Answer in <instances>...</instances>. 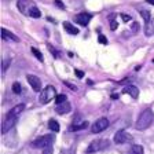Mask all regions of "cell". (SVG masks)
<instances>
[{"instance_id": "4fadbf2b", "label": "cell", "mask_w": 154, "mask_h": 154, "mask_svg": "<svg viewBox=\"0 0 154 154\" xmlns=\"http://www.w3.org/2000/svg\"><path fill=\"white\" fill-rule=\"evenodd\" d=\"M70 110H72V105L69 102L57 105V107H55V112H57L58 114H66V113H69Z\"/></svg>"}, {"instance_id": "d4e9b609", "label": "cell", "mask_w": 154, "mask_h": 154, "mask_svg": "<svg viewBox=\"0 0 154 154\" xmlns=\"http://www.w3.org/2000/svg\"><path fill=\"white\" fill-rule=\"evenodd\" d=\"M48 48H50V51L52 52V55H54L55 58H58V57H59V52H58L57 50H55V48L52 47V45H50V44H48Z\"/></svg>"}, {"instance_id": "603a6c76", "label": "cell", "mask_w": 154, "mask_h": 154, "mask_svg": "<svg viewBox=\"0 0 154 154\" xmlns=\"http://www.w3.org/2000/svg\"><path fill=\"white\" fill-rule=\"evenodd\" d=\"M10 63H11V59H10V58H7V59H4V61L2 62V72H6L7 69H8Z\"/></svg>"}, {"instance_id": "44dd1931", "label": "cell", "mask_w": 154, "mask_h": 154, "mask_svg": "<svg viewBox=\"0 0 154 154\" xmlns=\"http://www.w3.org/2000/svg\"><path fill=\"white\" fill-rule=\"evenodd\" d=\"M55 102H57V105H61V103L67 102L66 95H65V94H61V95H58L57 98H55Z\"/></svg>"}, {"instance_id": "cb8c5ba5", "label": "cell", "mask_w": 154, "mask_h": 154, "mask_svg": "<svg viewBox=\"0 0 154 154\" xmlns=\"http://www.w3.org/2000/svg\"><path fill=\"white\" fill-rule=\"evenodd\" d=\"M21 91H22V87H21V84H19V83H14L13 84V92L14 94H21Z\"/></svg>"}, {"instance_id": "ba28073f", "label": "cell", "mask_w": 154, "mask_h": 154, "mask_svg": "<svg viewBox=\"0 0 154 154\" xmlns=\"http://www.w3.org/2000/svg\"><path fill=\"white\" fill-rule=\"evenodd\" d=\"M17 122V117H13V116H7L4 119L3 124H2V134H7L11 128H14V125Z\"/></svg>"}, {"instance_id": "3957f363", "label": "cell", "mask_w": 154, "mask_h": 154, "mask_svg": "<svg viewBox=\"0 0 154 154\" xmlns=\"http://www.w3.org/2000/svg\"><path fill=\"white\" fill-rule=\"evenodd\" d=\"M110 146V142L107 139H96V140H92L91 144L87 147L85 153L87 154H92V153H98V151H102L105 149H107Z\"/></svg>"}, {"instance_id": "7402d4cb", "label": "cell", "mask_w": 154, "mask_h": 154, "mask_svg": "<svg viewBox=\"0 0 154 154\" xmlns=\"http://www.w3.org/2000/svg\"><path fill=\"white\" fill-rule=\"evenodd\" d=\"M140 15H142V18L144 19V22H149V21L151 19L150 11H144V10H142V11H140Z\"/></svg>"}, {"instance_id": "2e32d148", "label": "cell", "mask_w": 154, "mask_h": 154, "mask_svg": "<svg viewBox=\"0 0 154 154\" xmlns=\"http://www.w3.org/2000/svg\"><path fill=\"white\" fill-rule=\"evenodd\" d=\"M88 127V122L87 121H83L80 124V122H77V121H73V124L69 127V131H80V129H84Z\"/></svg>"}, {"instance_id": "9a60e30c", "label": "cell", "mask_w": 154, "mask_h": 154, "mask_svg": "<svg viewBox=\"0 0 154 154\" xmlns=\"http://www.w3.org/2000/svg\"><path fill=\"white\" fill-rule=\"evenodd\" d=\"M144 35L149 36V37L154 35V18H151L149 22H146V25H144Z\"/></svg>"}, {"instance_id": "e0dca14e", "label": "cell", "mask_w": 154, "mask_h": 154, "mask_svg": "<svg viewBox=\"0 0 154 154\" xmlns=\"http://www.w3.org/2000/svg\"><path fill=\"white\" fill-rule=\"evenodd\" d=\"M63 28L66 32H69L70 35H79V29L76 28V26H73L72 23L69 22H63Z\"/></svg>"}, {"instance_id": "4316f807", "label": "cell", "mask_w": 154, "mask_h": 154, "mask_svg": "<svg viewBox=\"0 0 154 154\" xmlns=\"http://www.w3.org/2000/svg\"><path fill=\"white\" fill-rule=\"evenodd\" d=\"M117 28H119V23L116 22V21H112V22H110V29H112V30H116Z\"/></svg>"}, {"instance_id": "ac0fdd59", "label": "cell", "mask_w": 154, "mask_h": 154, "mask_svg": "<svg viewBox=\"0 0 154 154\" xmlns=\"http://www.w3.org/2000/svg\"><path fill=\"white\" fill-rule=\"evenodd\" d=\"M128 154H144V150L140 144H134L128 150Z\"/></svg>"}, {"instance_id": "4dcf8cb0", "label": "cell", "mask_w": 154, "mask_h": 154, "mask_svg": "<svg viewBox=\"0 0 154 154\" xmlns=\"http://www.w3.org/2000/svg\"><path fill=\"white\" fill-rule=\"evenodd\" d=\"M121 18H122V21H124V22H128V21H131V17L127 15V14H121Z\"/></svg>"}, {"instance_id": "1f68e13d", "label": "cell", "mask_w": 154, "mask_h": 154, "mask_svg": "<svg viewBox=\"0 0 154 154\" xmlns=\"http://www.w3.org/2000/svg\"><path fill=\"white\" fill-rule=\"evenodd\" d=\"M65 84H66V85H67V87H70V88H72V90H73V91H77V87H74V85H73V84H70V83H67V81H65Z\"/></svg>"}, {"instance_id": "d6986e66", "label": "cell", "mask_w": 154, "mask_h": 154, "mask_svg": "<svg viewBox=\"0 0 154 154\" xmlns=\"http://www.w3.org/2000/svg\"><path fill=\"white\" fill-rule=\"evenodd\" d=\"M48 128L51 129L52 132H59V129H61V127H59V124H58V121L57 120H50L48 121Z\"/></svg>"}, {"instance_id": "d6a6232c", "label": "cell", "mask_w": 154, "mask_h": 154, "mask_svg": "<svg viewBox=\"0 0 154 154\" xmlns=\"http://www.w3.org/2000/svg\"><path fill=\"white\" fill-rule=\"evenodd\" d=\"M146 2H147V3H150V4H153V6H154V0H146Z\"/></svg>"}, {"instance_id": "f1b7e54d", "label": "cell", "mask_w": 154, "mask_h": 154, "mask_svg": "<svg viewBox=\"0 0 154 154\" xmlns=\"http://www.w3.org/2000/svg\"><path fill=\"white\" fill-rule=\"evenodd\" d=\"M55 6H57V7H59V8H62V10L65 8V4L62 3L61 0H55Z\"/></svg>"}, {"instance_id": "8992f818", "label": "cell", "mask_w": 154, "mask_h": 154, "mask_svg": "<svg viewBox=\"0 0 154 154\" xmlns=\"http://www.w3.org/2000/svg\"><path fill=\"white\" fill-rule=\"evenodd\" d=\"M107 127H109V120L102 117V119H98L91 125V132H92V134H99V132L105 131Z\"/></svg>"}, {"instance_id": "52a82bcc", "label": "cell", "mask_w": 154, "mask_h": 154, "mask_svg": "<svg viewBox=\"0 0 154 154\" xmlns=\"http://www.w3.org/2000/svg\"><path fill=\"white\" fill-rule=\"evenodd\" d=\"M132 140H134L132 135L128 134L127 131H119L114 135V143H117V144H125V143H129V142H132Z\"/></svg>"}, {"instance_id": "7c38bea8", "label": "cell", "mask_w": 154, "mask_h": 154, "mask_svg": "<svg viewBox=\"0 0 154 154\" xmlns=\"http://www.w3.org/2000/svg\"><path fill=\"white\" fill-rule=\"evenodd\" d=\"M2 38H3V40H8V42H15V43L19 42V38L17 37L14 33H11L10 30H7V29H4V28H2Z\"/></svg>"}, {"instance_id": "9c48e42d", "label": "cell", "mask_w": 154, "mask_h": 154, "mask_svg": "<svg viewBox=\"0 0 154 154\" xmlns=\"http://www.w3.org/2000/svg\"><path fill=\"white\" fill-rule=\"evenodd\" d=\"M28 83L30 84V87H32V90L36 91V92H42V80L38 79L37 76H33V74H28Z\"/></svg>"}, {"instance_id": "30bf717a", "label": "cell", "mask_w": 154, "mask_h": 154, "mask_svg": "<svg viewBox=\"0 0 154 154\" xmlns=\"http://www.w3.org/2000/svg\"><path fill=\"white\" fill-rule=\"evenodd\" d=\"M91 18H92V15L88 13H80L77 14L76 17H74V21H76L77 23H80L81 26H87L88 25V22L91 21Z\"/></svg>"}, {"instance_id": "484cf974", "label": "cell", "mask_w": 154, "mask_h": 154, "mask_svg": "<svg viewBox=\"0 0 154 154\" xmlns=\"http://www.w3.org/2000/svg\"><path fill=\"white\" fill-rule=\"evenodd\" d=\"M98 40H99V43H102V44H107V38H106L103 35L98 36Z\"/></svg>"}, {"instance_id": "277c9868", "label": "cell", "mask_w": 154, "mask_h": 154, "mask_svg": "<svg viewBox=\"0 0 154 154\" xmlns=\"http://www.w3.org/2000/svg\"><path fill=\"white\" fill-rule=\"evenodd\" d=\"M57 96H58L57 90H55L52 85H47L44 90H42L38 100H40V103H43V105H47V103H50L52 99H55Z\"/></svg>"}, {"instance_id": "836d02e7", "label": "cell", "mask_w": 154, "mask_h": 154, "mask_svg": "<svg viewBox=\"0 0 154 154\" xmlns=\"http://www.w3.org/2000/svg\"><path fill=\"white\" fill-rule=\"evenodd\" d=\"M153 62H154V59H153Z\"/></svg>"}, {"instance_id": "6da1fadb", "label": "cell", "mask_w": 154, "mask_h": 154, "mask_svg": "<svg viewBox=\"0 0 154 154\" xmlns=\"http://www.w3.org/2000/svg\"><path fill=\"white\" fill-rule=\"evenodd\" d=\"M17 6H18L19 11L22 14H25V15H29L32 18H40L42 17L40 10L36 7V4L33 3L32 0H18Z\"/></svg>"}, {"instance_id": "5b68a950", "label": "cell", "mask_w": 154, "mask_h": 154, "mask_svg": "<svg viewBox=\"0 0 154 154\" xmlns=\"http://www.w3.org/2000/svg\"><path fill=\"white\" fill-rule=\"evenodd\" d=\"M52 142H54V135H44V136H40L36 140H33L32 146L37 149H47L51 146Z\"/></svg>"}, {"instance_id": "f546056e", "label": "cell", "mask_w": 154, "mask_h": 154, "mask_svg": "<svg viewBox=\"0 0 154 154\" xmlns=\"http://www.w3.org/2000/svg\"><path fill=\"white\" fill-rule=\"evenodd\" d=\"M74 74H76L79 79H81V77H84V72H81V70H79V69H76L74 70Z\"/></svg>"}, {"instance_id": "7a4b0ae2", "label": "cell", "mask_w": 154, "mask_h": 154, "mask_svg": "<svg viewBox=\"0 0 154 154\" xmlns=\"http://www.w3.org/2000/svg\"><path fill=\"white\" fill-rule=\"evenodd\" d=\"M153 119H154V114H153V112H151V109L143 110V112L140 113V116L138 117L136 122H135V128L138 129V131L147 129L151 125V122H153Z\"/></svg>"}, {"instance_id": "5bb4252c", "label": "cell", "mask_w": 154, "mask_h": 154, "mask_svg": "<svg viewBox=\"0 0 154 154\" xmlns=\"http://www.w3.org/2000/svg\"><path fill=\"white\" fill-rule=\"evenodd\" d=\"M23 110H25V105H23V103H21V105L14 106L13 109H11L8 113H7V116H13V117H18V116L23 112Z\"/></svg>"}, {"instance_id": "83f0119b", "label": "cell", "mask_w": 154, "mask_h": 154, "mask_svg": "<svg viewBox=\"0 0 154 154\" xmlns=\"http://www.w3.org/2000/svg\"><path fill=\"white\" fill-rule=\"evenodd\" d=\"M138 30H139V23L138 22H134V23H132V32L136 33Z\"/></svg>"}, {"instance_id": "8fae6325", "label": "cell", "mask_w": 154, "mask_h": 154, "mask_svg": "<svg viewBox=\"0 0 154 154\" xmlns=\"http://www.w3.org/2000/svg\"><path fill=\"white\" fill-rule=\"evenodd\" d=\"M122 94H128L134 99H136L139 96V90H138V87H135V85H127L122 88Z\"/></svg>"}, {"instance_id": "ffe728a7", "label": "cell", "mask_w": 154, "mask_h": 154, "mask_svg": "<svg viewBox=\"0 0 154 154\" xmlns=\"http://www.w3.org/2000/svg\"><path fill=\"white\" fill-rule=\"evenodd\" d=\"M30 51H32V54L35 55V57L37 58V59H38V61H40V62H43V61H44V58H43V54H42V52H40V51H38L37 48L32 47V50H30Z\"/></svg>"}]
</instances>
